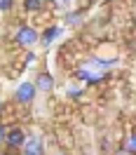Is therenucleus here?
Here are the masks:
<instances>
[{
    "label": "nucleus",
    "mask_w": 136,
    "mask_h": 155,
    "mask_svg": "<svg viewBox=\"0 0 136 155\" xmlns=\"http://www.w3.org/2000/svg\"><path fill=\"white\" fill-rule=\"evenodd\" d=\"M35 94H38L35 85H33V82H28V80H24V82H19V87L14 89V101H17V104H21V106H28L31 101L35 99Z\"/></svg>",
    "instance_id": "f257e3e1"
},
{
    "label": "nucleus",
    "mask_w": 136,
    "mask_h": 155,
    "mask_svg": "<svg viewBox=\"0 0 136 155\" xmlns=\"http://www.w3.org/2000/svg\"><path fill=\"white\" fill-rule=\"evenodd\" d=\"M14 40H17V45H21V47H33V45L40 40V35H38V31L33 28V26H26V24H24V26L17 28Z\"/></svg>",
    "instance_id": "f03ea898"
},
{
    "label": "nucleus",
    "mask_w": 136,
    "mask_h": 155,
    "mask_svg": "<svg viewBox=\"0 0 136 155\" xmlns=\"http://www.w3.org/2000/svg\"><path fill=\"white\" fill-rule=\"evenodd\" d=\"M21 155H45V146H42L40 134L26 136V143L21 146Z\"/></svg>",
    "instance_id": "7ed1b4c3"
},
{
    "label": "nucleus",
    "mask_w": 136,
    "mask_h": 155,
    "mask_svg": "<svg viewBox=\"0 0 136 155\" xmlns=\"http://www.w3.org/2000/svg\"><path fill=\"white\" fill-rule=\"evenodd\" d=\"M75 78L82 80V82H87V85H94V82H101V80H103V73L85 64V66H80L78 71H75Z\"/></svg>",
    "instance_id": "20e7f679"
},
{
    "label": "nucleus",
    "mask_w": 136,
    "mask_h": 155,
    "mask_svg": "<svg viewBox=\"0 0 136 155\" xmlns=\"http://www.w3.org/2000/svg\"><path fill=\"white\" fill-rule=\"evenodd\" d=\"M5 143L10 146L12 150H19L21 146L26 143V132H24L21 127H12V129H7V136H5Z\"/></svg>",
    "instance_id": "39448f33"
},
{
    "label": "nucleus",
    "mask_w": 136,
    "mask_h": 155,
    "mask_svg": "<svg viewBox=\"0 0 136 155\" xmlns=\"http://www.w3.org/2000/svg\"><path fill=\"white\" fill-rule=\"evenodd\" d=\"M33 85H35L38 92H52V89H54V78L49 75V73H40L38 80H35Z\"/></svg>",
    "instance_id": "423d86ee"
},
{
    "label": "nucleus",
    "mask_w": 136,
    "mask_h": 155,
    "mask_svg": "<svg viewBox=\"0 0 136 155\" xmlns=\"http://www.w3.org/2000/svg\"><path fill=\"white\" fill-rule=\"evenodd\" d=\"M59 35H61V26H57V24H54V26H49L47 31H42V35H40V42H42L45 47H49V45H52V42H54Z\"/></svg>",
    "instance_id": "0eeeda50"
},
{
    "label": "nucleus",
    "mask_w": 136,
    "mask_h": 155,
    "mask_svg": "<svg viewBox=\"0 0 136 155\" xmlns=\"http://www.w3.org/2000/svg\"><path fill=\"white\" fill-rule=\"evenodd\" d=\"M117 61L115 59H89L87 61V66H92V68H96V71H106V68H110V66H115Z\"/></svg>",
    "instance_id": "6e6552de"
},
{
    "label": "nucleus",
    "mask_w": 136,
    "mask_h": 155,
    "mask_svg": "<svg viewBox=\"0 0 136 155\" xmlns=\"http://www.w3.org/2000/svg\"><path fill=\"white\" fill-rule=\"evenodd\" d=\"M125 150L129 155H136V132H131V134L125 139Z\"/></svg>",
    "instance_id": "1a4fd4ad"
},
{
    "label": "nucleus",
    "mask_w": 136,
    "mask_h": 155,
    "mask_svg": "<svg viewBox=\"0 0 136 155\" xmlns=\"http://www.w3.org/2000/svg\"><path fill=\"white\" fill-rule=\"evenodd\" d=\"M42 7V0H24V10L26 12H38Z\"/></svg>",
    "instance_id": "9d476101"
},
{
    "label": "nucleus",
    "mask_w": 136,
    "mask_h": 155,
    "mask_svg": "<svg viewBox=\"0 0 136 155\" xmlns=\"http://www.w3.org/2000/svg\"><path fill=\"white\" fill-rule=\"evenodd\" d=\"M66 24H68V26H75V24H80V14H75V12L66 14Z\"/></svg>",
    "instance_id": "9b49d317"
},
{
    "label": "nucleus",
    "mask_w": 136,
    "mask_h": 155,
    "mask_svg": "<svg viewBox=\"0 0 136 155\" xmlns=\"http://www.w3.org/2000/svg\"><path fill=\"white\" fill-rule=\"evenodd\" d=\"M12 5H14V0H0V12H10Z\"/></svg>",
    "instance_id": "f8f14e48"
},
{
    "label": "nucleus",
    "mask_w": 136,
    "mask_h": 155,
    "mask_svg": "<svg viewBox=\"0 0 136 155\" xmlns=\"http://www.w3.org/2000/svg\"><path fill=\"white\" fill-rule=\"evenodd\" d=\"M66 94H68V97H73V99L80 97V87H68V89H66Z\"/></svg>",
    "instance_id": "ddd939ff"
},
{
    "label": "nucleus",
    "mask_w": 136,
    "mask_h": 155,
    "mask_svg": "<svg viewBox=\"0 0 136 155\" xmlns=\"http://www.w3.org/2000/svg\"><path fill=\"white\" fill-rule=\"evenodd\" d=\"M5 136H7V129L5 125H0V143H5Z\"/></svg>",
    "instance_id": "4468645a"
},
{
    "label": "nucleus",
    "mask_w": 136,
    "mask_h": 155,
    "mask_svg": "<svg viewBox=\"0 0 136 155\" xmlns=\"http://www.w3.org/2000/svg\"><path fill=\"white\" fill-rule=\"evenodd\" d=\"M54 2H57L61 10H66V7H68V0H54Z\"/></svg>",
    "instance_id": "2eb2a0df"
},
{
    "label": "nucleus",
    "mask_w": 136,
    "mask_h": 155,
    "mask_svg": "<svg viewBox=\"0 0 136 155\" xmlns=\"http://www.w3.org/2000/svg\"><path fill=\"white\" fill-rule=\"evenodd\" d=\"M0 108H2V101H0Z\"/></svg>",
    "instance_id": "dca6fc26"
},
{
    "label": "nucleus",
    "mask_w": 136,
    "mask_h": 155,
    "mask_svg": "<svg viewBox=\"0 0 136 155\" xmlns=\"http://www.w3.org/2000/svg\"><path fill=\"white\" fill-rule=\"evenodd\" d=\"M61 155H68V153H61Z\"/></svg>",
    "instance_id": "f3484780"
}]
</instances>
